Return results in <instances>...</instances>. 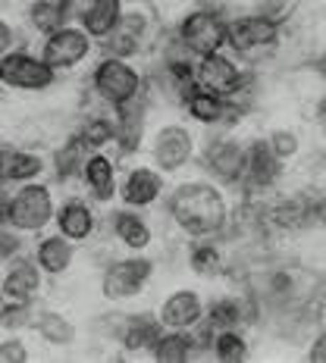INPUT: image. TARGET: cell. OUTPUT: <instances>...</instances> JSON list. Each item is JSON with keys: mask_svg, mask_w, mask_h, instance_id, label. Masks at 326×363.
Wrapping results in <instances>:
<instances>
[{"mask_svg": "<svg viewBox=\"0 0 326 363\" xmlns=\"http://www.w3.org/2000/svg\"><path fill=\"white\" fill-rule=\"evenodd\" d=\"M110 229H113V235L119 238V245L129 247V251H135V254L148 251V247H151V238H154L151 225L145 223V216L135 213V207L116 210V213L110 216Z\"/></svg>", "mask_w": 326, "mask_h": 363, "instance_id": "23", "label": "cell"}, {"mask_svg": "<svg viewBox=\"0 0 326 363\" xmlns=\"http://www.w3.org/2000/svg\"><path fill=\"white\" fill-rule=\"evenodd\" d=\"M44 172V160L32 150H13L10 182H35Z\"/></svg>", "mask_w": 326, "mask_h": 363, "instance_id": "35", "label": "cell"}, {"mask_svg": "<svg viewBox=\"0 0 326 363\" xmlns=\"http://www.w3.org/2000/svg\"><path fill=\"white\" fill-rule=\"evenodd\" d=\"M54 223H57L60 235H66L70 241H85L94 232V213H91V207L85 201H66L57 210Z\"/></svg>", "mask_w": 326, "mask_h": 363, "instance_id": "27", "label": "cell"}, {"mask_svg": "<svg viewBox=\"0 0 326 363\" xmlns=\"http://www.w3.org/2000/svg\"><path fill=\"white\" fill-rule=\"evenodd\" d=\"M188 263H192V269L198 276H217V272H223V251L214 241L198 238V245L188 251Z\"/></svg>", "mask_w": 326, "mask_h": 363, "instance_id": "33", "label": "cell"}, {"mask_svg": "<svg viewBox=\"0 0 326 363\" xmlns=\"http://www.w3.org/2000/svg\"><path fill=\"white\" fill-rule=\"evenodd\" d=\"M204 172H207L219 185H241V176H245V145L232 135H219V138H210L207 147L201 154Z\"/></svg>", "mask_w": 326, "mask_h": 363, "instance_id": "10", "label": "cell"}, {"mask_svg": "<svg viewBox=\"0 0 326 363\" xmlns=\"http://www.w3.org/2000/svg\"><path fill=\"white\" fill-rule=\"evenodd\" d=\"M198 154V141H195V132L182 123H170L161 125L154 132V141H151V157H154V166L163 172H179L182 166H188Z\"/></svg>", "mask_w": 326, "mask_h": 363, "instance_id": "7", "label": "cell"}, {"mask_svg": "<svg viewBox=\"0 0 326 363\" xmlns=\"http://www.w3.org/2000/svg\"><path fill=\"white\" fill-rule=\"evenodd\" d=\"M54 216H57V210H54V194H50V188L38 185V182H22V188L13 194V210H10L13 229L41 232Z\"/></svg>", "mask_w": 326, "mask_h": 363, "instance_id": "8", "label": "cell"}, {"mask_svg": "<svg viewBox=\"0 0 326 363\" xmlns=\"http://www.w3.org/2000/svg\"><path fill=\"white\" fill-rule=\"evenodd\" d=\"M19 235L13 232V225H6V229H0V260H10V257H16L19 254Z\"/></svg>", "mask_w": 326, "mask_h": 363, "instance_id": "40", "label": "cell"}, {"mask_svg": "<svg viewBox=\"0 0 326 363\" xmlns=\"http://www.w3.org/2000/svg\"><path fill=\"white\" fill-rule=\"evenodd\" d=\"M70 13H72V0H35L28 6V26L41 35H50L57 28L70 26Z\"/></svg>", "mask_w": 326, "mask_h": 363, "instance_id": "28", "label": "cell"}, {"mask_svg": "<svg viewBox=\"0 0 326 363\" xmlns=\"http://www.w3.org/2000/svg\"><path fill=\"white\" fill-rule=\"evenodd\" d=\"M119 198H123L126 207H135V210L154 207L163 198V172L157 166H135V169H129V176L123 179V188H119Z\"/></svg>", "mask_w": 326, "mask_h": 363, "instance_id": "16", "label": "cell"}, {"mask_svg": "<svg viewBox=\"0 0 326 363\" xmlns=\"http://www.w3.org/2000/svg\"><path fill=\"white\" fill-rule=\"evenodd\" d=\"M310 69H314V72H317V75H320V79L326 82V54H320V57H317L314 63H310Z\"/></svg>", "mask_w": 326, "mask_h": 363, "instance_id": "45", "label": "cell"}, {"mask_svg": "<svg viewBox=\"0 0 326 363\" xmlns=\"http://www.w3.org/2000/svg\"><path fill=\"white\" fill-rule=\"evenodd\" d=\"M214 357L223 363H239L248 357V338L241 329H219L214 335Z\"/></svg>", "mask_w": 326, "mask_h": 363, "instance_id": "32", "label": "cell"}, {"mask_svg": "<svg viewBox=\"0 0 326 363\" xmlns=\"http://www.w3.org/2000/svg\"><path fill=\"white\" fill-rule=\"evenodd\" d=\"M254 13H263V16L270 19H286V13H289V0H251Z\"/></svg>", "mask_w": 326, "mask_h": 363, "instance_id": "39", "label": "cell"}, {"mask_svg": "<svg viewBox=\"0 0 326 363\" xmlns=\"http://www.w3.org/2000/svg\"><path fill=\"white\" fill-rule=\"evenodd\" d=\"M267 141H270L273 154H276L283 163L295 160V157H298V150H301V138L295 132H289V128H276V132H270Z\"/></svg>", "mask_w": 326, "mask_h": 363, "instance_id": "36", "label": "cell"}, {"mask_svg": "<svg viewBox=\"0 0 326 363\" xmlns=\"http://www.w3.org/2000/svg\"><path fill=\"white\" fill-rule=\"evenodd\" d=\"M126 13V0H88L79 13V26L94 38V41H104L113 28L119 26Z\"/></svg>", "mask_w": 326, "mask_h": 363, "instance_id": "20", "label": "cell"}, {"mask_svg": "<svg viewBox=\"0 0 326 363\" xmlns=\"http://www.w3.org/2000/svg\"><path fill=\"white\" fill-rule=\"evenodd\" d=\"M257 316V304L248 294H226V298H217L214 304L207 307V323L214 326L217 332L219 329H239L245 320H254Z\"/></svg>", "mask_w": 326, "mask_h": 363, "instance_id": "24", "label": "cell"}, {"mask_svg": "<svg viewBox=\"0 0 326 363\" xmlns=\"http://www.w3.org/2000/svg\"><path fill=\"white\" fill-rule=\"evenodd\" d=\"M91 38L82 26H63L57 32H50L44 38V48H41V60L54 69H72V66L85 63L91 54Z\"/></svg>", "mask_w": 326, "mask_h": 363, "instance_id": "11", "label": "cell"}, {"mask_svg": "<svg viewBox=\"0 0 326 363\" xmlns=\"http://www.w3.org/2000/svg\"><path fill=\"white\" fill-rule=\"evenodd\" d=\"M163 335V323L161 316L151 313H138V316H126V326L119 332V342L129 354H151L154 345L161 342Z\"/></svg>", "mask_w": 326, "mask_h": 363, "instance_id": "21", "label": "cell"}, {"mask_svg": "<svg viewBox=\"0 0 326 363\" xmlns=\"http://www.w3.org/2000/svg\"><path fill=\"white\" fill-rule=\"evenodd\" d=\"M151 26H154V16H151L148 6L141 4H132L126 6L123 19L113 32L104 38V48H107L110 57H123V60H132L141 54V48L148 44L151 38Z\"/></svg>", "mask_w": 326, "mask_h": 363, "instance_id": "9", "label": "cell"}, {"mask_svg": "<svg viewBox=\"0 0 326 363\" xmlns=\"http://www.w3.org/2000/svg\"><path fill=\"white\" fill-rule=\"evenodd\" d=\"M10 50H13V28L0 19V60L10 54Z\"/></svg>", "mask_w": 326, "mask_h": 363, "instance_id": "43", "label": "cell"}, {"mask_svg": "<svg viewBox=\"0 0 326 363\" xmlns=\"http://www.w3.org/2000/svg\"><path fill=\"white\" fill-rule=\"evenodd\" d=\"M35 260L48 276H60V272L70 269L72 263V241L66 235H44L38 241V251H35Z\"/></svg>", "mask_w": 326, "mask_h": 363, "instance_id": "29", "label": "cell"}, {"mask_svg": "<svg viewBox=\"0 0 326 363\" xmlns=\"http://www.w3.org/2000/svg\"><path fill=\"white\" fill-rule=\"evenodd\" d=\"M116 113V145L126 150V154H132V150H138L141 145V135H145V116H148V94L141 91L138 97H132L129 104H119V107H113Z\"/></svg>", "mask_w": 326, "mask_h": 363, "instance_id": "19", "label": "cell"}, {"mask_svg": "<svg viewBox=\"0 0 326 363\" xmlns=\"http://www.w3.org/2000/svg\"><path fill=\"white\" fill-rule=\"evenodd\" d=\"M0 66H4V85L19 91H44L57 82L54 66H48L32 54H22V50H10L0 60Z\"/></svg>", "mask_w": 326, "mask_h": 363, "instance_id": "13", "label": "cell"}, {"mask_svg": "<svg viewBox=\"0 0 326 363\" xmlns=\"http://www.w3.org/2000/svg\"><path fill=\"white\" fill-rule=\"evenodd\" d=\"M6 307V298H4V289H0V310Z\"/></svg>", "mask_w": 326, "mask_h": 363, "instance_id": "46", "label": "cell"}, {"mask_svg": "<svg viewBox=\"0 0 326 363\" xmlns=\"http://www.w3.org/2000/svg\"><path fill=\"white\" fill-rule=\"evenodd\" d=\"M41 272L38 269V260H28V257H10L4 269V279H0V289H4V298L13 301V304H32L41 291Z\"/></svg>", "mask_w": 326, "mask_h": 363, "instance_id": "15", "label": "cell"}, {"mask_svg": "<svg viewBox=\"0 0 326 363\" xmlns=\"http://www.w3.org/2000/svg\"><path fill=\"white\" fill-rule=\"evenodd\" d=\"M163 329H195L204 320V301L195 289H179L157 310Z\"/></svg>", "mask_w": 326, "mask_h": 363, "instance_id": "18", "label": "cell"}, {"mask_svg": "<svg viewBox=\"0 0 326 363\" xmlns=\"http://www.w3.org/2000/svg\"><path fill=\"white\" fill-rule=\"evenodd\" d=\"M195 79H198V85L204 91H210V94H219V97H236L241 88L248 85V75L245 69L236 63L232 57H226L223 50H217V54H207L198 60V72H195Z\"/></svg>", "mask_w": 326, "mask_h": 363, "instance_id": "12", "label": "cell"}, {"mask_svg": "<svg viewBox=\"0 0 326 363\" xmlns=\"http://www.w3.org/2000/svg\"><path fill=\"white\" fill-rule=\"evenodd\" d=\"M267 225L276 232H298L310 229V191H295L286 198H276L270 207H263Z\"/></svg>", "mask_w": 326, "mask_h": 363, "instance_id": "17", "label": "cell"}, {"mask_svg": "<svg viewBox=\"0 0 326 363\" xmlns=\"http://www.w3.org/2000/svg\"><path fill=\"white\" fill-rule=\"evenodd\" d=\"M314 294V276L301 267H267L257 269L248 279V298L257 304V310L267 307L273 313H301Z\"/></svg>", "mask_w": 326, "mask_h": 363, "instance_id": "2", "label": "cell"}, {"mask_svg": "<svg viewBox=\"0 0 326 363\" xmlns=\"http://www.w3.org/2000/svg\"><path fill=\"white\" fill-rule=\"evenodd\" d=\"M79 135L85 138L88 147L101 150V147H107L110 141H116V123L107 119V116H88L85 125L79 128Z\"/></svg>", "mask_w": 326, "mask_h": 363, "instance_id": "34", "label": "cell"}, {"mask_svg": "<svg viewBox=\"0 0 326 363\" xmlns=\"http://www.w3.org/2000/svg\"><path fill=\"white\" fill-rule=\"evenodd\" d=\"M35 316H32V304H13V301H6V307L0 310V326L4 329H22L28 326Z\"/></svg>", "mask_w": 326, "mask_h": 363, "instance_id": "37", "label": "cell"}, {"mask_svg": "<svg viewBox=\"0 0 326 363\" xmlns=\"http://www.w3.org/2000/svg\"><path fill=\"white\" fill-rule=\"evenodd\" d=\"M308 360H310V363H326V329L320 332V335H314V338H310Z\"/></svg>", "mask_w": 326, "mask_h": 363, "instance_id": "41", "label": "cell"}, {"mask_svg": "<svg viewBox=\"0 0 326 363\" xmlns=\"http://www.w3.org/2000/svg\"><path fill=\"white\" fill-rule=\"evenodd\" d=\"M10 210H13V194H6L4 188H0V229L10 225Z\"/></svg>", "mask_w": 326, "mask_h": 363, "instance_id": "42", "label": "cell"}, {"mask_svg": "<svg viewBox=\"0 0 326 363\" xmlns=\"http://www.w3.org/2000/svg\"><path fill=\"white\" fill-rule=\"evenodd\" d=\"M82 179H85V185L91 188V194H94L97 201H113L116 198V163L110 160L107 154H88L85 160V169H82Z\"/></svg>", "mask_w": 326, "mask_h": 363, "instance_id": "26", "label": "cell"}, {"mask_svg": "<svg viewBox=\"0 0 326 363\" xmlns=\"http://www.w3.org/2000/svg\"><path fill=\"white\" fill-rule=\"evenodd\" d=\"M314 123H317V128L326 135V94L317 101V107H314Z\"/></svg>", "mask_w": 326, "mask_h": 363, "instance_id": "44", "label": "cell"}, {"mask_svg": "<svg viewBox=\"0 0 326 363\" xmlns=\"http://www.w3.org/2000/svg\"><path fill=\"white\" fill-rule=\"evenodd\" d=\"M198 354H201V345H198L195 329H163L161 342L154 345L151 357L161 363H185V360H195Z\"/></svg>", "mask_w": 326, "mask_h": 363, "instance_id": "25", "label": "cell"}, {"mask_svg": "<svg viewBox=\"0 0 326 363\" xmlns=\"http://www.w3.org/2000/svg\"><path fill=\"white\" fill-rule=\"evenodd\" d=\"M283 179V160L273 154L267 138H254L245 145V176H241V188L248 194L254 191H270L276 182Z\"/></svg>", "mask_w": 326, "mask_h": 363, "instance_id": "14", "label": "cell"}, {"mask_svg": "<svg viewBox=\"0 0 326 363\" xmlns=\"http://www.w3.org/2000/svg\"><path fill=\"white\" fill-rule=\"evenodd\" d=\"M154 276V260L135 254L123 257V260H113L101 276V291L107 301H132L145 291L148 279Z\"/></svg>", "mask_w": 326, "mask_h": 363, "instance_id": "5", "label": "cell"}, {"mask_svg": "<svg viewBox=\"0 0 326 363\" xmlns=\"http://www.w3.org/2000/svg\"><path fill=\"white\" fill-rule=\"evenodd\" d=\"M166 213L188 238H217L229 229V201L219 182L188 179L173 188Z\"/></svg>", "mask_w": 326, "mask_h": 363, "instance_id": "1", "label": "cell"}, {"mask_svg": "<svg viewBox=\"0 0 326 363\" xmlns=\"http://www.w3.org/2000/svg\"><path fill=\"white\" fill-rule=\"evenodd\" d=\"M182 107L188 110V116L195 119L198 125H223V123H232V110H229V101L219 94H210L204 91L201 85L192 88V94L185 97Z\"/></svg>", "mask_w": 326, "mask_h": 363, "instance_id": "22", "label": "cell"}, {"mask_svg": "<svg viewBox=\"0 0 326 363\" xmlns=\"http://www.w3.org/2000/svg\"><path fill=\"white\" fill-rule=\"evenodd\" d=\"M32 326H35V332L44 338V342H48V345H57V347L75 345V335H79L72 323L66 320L63 313H54V310H41V313H35Z\"/></svg>", "mask_w": 326, "mask_h": 363, "instance_id": "30", "label": "cell"}, {"mask_svg": "<svg viewBox=\"0 0 326 363\" xmlns=\"http://www.w3.org/2000/svg\"><path fill=\"white\" fill-rule=\"evenodd\" d=\"M85 160H88V145L82 135H72L70 141H66L63 147H57L54 154V172L60 182H70L75 176H82V169H85Z\"/></svg>", "mask_w": 326, "mask_h": 363, "instance_id": "31", "label": "cell"}, {"mask_svg": "<svg viewBox=\"0 0 326 363\" xmlns=\"http://www.w3.org/2000/svg\"><path fill=\"white\" fill-rule=\"evenodd\" d=\"M226 26L229 22L223 19V13L217 10H204V6H198V10L185 13L179 22V38L192 48L195 57H207V54H217V50L226 48Z\"/></svg>", "mask_w": 326, "mask_h": 363, "instance_id": "6", "label": "cell"}, {"mask_svg": "<svg viewBox=\"0 0 326 363\" xmlns=\"http://www.w3.org/2000/svg\"><path fill=\"white\" fill-rule=\"evenodd\" d=\"M0 82H4V66H0Z\"/></svg>", "mask_w": 326, "mask_h": 363, "instance_id": "47", "label": "cell"}, {"mask_svg": "<svg viewBox=\"0 0 326 363\" xmlns=\"http://www.w3.org/2000/svg\"><path fill=\"white\" fill-rule=\"evenodd\" d=\"M28 351L22 338H4L0 342V363H26Z\"/></svg>", "mask_w": 326, "mask_h": 363, "instance_id": "38", "label": "cell"}, {"mask_svg": "<svg viewBox=\"0 0 326 363\" xmlns=\"http://www.w3.org/2000/svg\"><path fill=\"white\" fill-rule=\"evenodd\" d=\"M279 35H283V22L263 13H245L226 26V44L245 60H257L273 50L279 44Z\"/></svg>", "mask_w": 326, "mask_h": 363, "instance_id": "3", "label": "cell"}, {"mask_svg": "<svg viewBox=\"0 0 326 363\" xmlns=\"http://www.w3.org/2000/svg\"><path fill=\"white\" fill-rule=\"evenodd\" d=\"M91 88L110 107H119V104H129L132 97H138L145 91V79L135 69L129 60L123 57H104L101 63L94 66V75H91Z\"/></svg>", "mask_w": 326, "mask_h": 363, "instance_id": "4", "label": "cell"}]
</instances>
